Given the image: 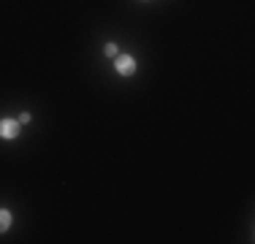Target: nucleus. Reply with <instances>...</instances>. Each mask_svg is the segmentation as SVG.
I'll return each mask as SVG.
<instances>
[{
	"instance_id": "4",
	"label": "nucleus",
	"mask_w": 255,
	"mask_h": 244,
	"mask_svg": "<svg viewBox=\"0 0 255 244\" xmlns=\"http://www.w3.org/2000/svg\"><path fill=\"white\" fill-rule=\"evenodd\" d=\"M103 52H106L109 57H114V54H117V44H106V49H103Z\"/></svg>"
},
{
	"instance_id": "2",
	"label": "nucleus",
	"mask_w": 255,
	"mask_h": 244,
	"mask_svg": "<svg viewBox=\"0 0 255 244\" xmlns=\"http://www.w3.org/2000/svg\"><path fill=\"white\" fill-rule=\"evenodd\" d=\"M19 122H16V120H0V136H3V138H14L16 136V133H19Z\"/></svg>"
},
{
	"instance_id": "1",
	"label": "nucleus",
	"mask_w": 255,
	"mask_h": 244,
	"mask_svg": "<svg viewBox=\"0 0 255 244\" xmlns=\"http://www.w3.org/2000/svg\"><path fill=\"white\" fill-rule=\"evenodd\" d=\"M117 71L123 73V76H130V73L136 71V60H133L130 54H120L117 57Z\"/></svg>"
},
{
	"instance_id": "3",
	"label": "nucleus",
	"mask_w": 255,
	"mask_h": 244,
	"mask_svg": "<svg viewBox=\"0 0 255 244\" xmlns=\"http://www.w3.org/2000/svg\"><path fill=\"white\" fill-rule=\"evenodd\" d=\"M8 225H11V215L5 209H0V234H3V231H8Z\"/></svg>"
}]
</instances>
